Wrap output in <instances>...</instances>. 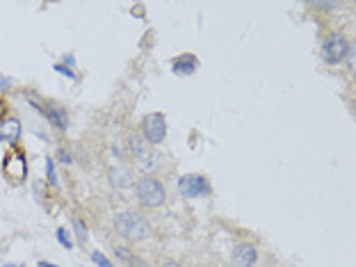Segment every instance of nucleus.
I'll return each mask as SVG.
<instances>
[{"instance_id": "1", "label": "nucleus", "mask_w": 356, "mask_h": 267, "mask_svg": "<svg viewBox=\"0 0 356 267\" xmlns=\"http://www.w3.org/2000/svg\"><path fill=\"white\" fill-rule=\"evenodd\" d=\"M112 226L117 235L126 240L128 244L144 242L146 237H151V221L142 210H121L115 215Z\"/></svg>"}, {"instance_id": "2", "label": "nucleus", "mask_w": 356, "mask_h": 267, "mask_svg": "<svg viewBox=\"0 0 356 267\" xmlns=\"http://www.w3.org/2000/svg\"><path fill=\"white\" fill-rule=\"evenodd\" d=\"M132 188H135V199L139 208H144V210H158L167 201L165 183L158 176H139Z\"/></svg>"}, {"instance_id": "3", "label": "nucleus", "mask_w": 356, "mask_h": 267, "mask_svg": "<svg viewBox=\"0 0 356 267\" xmlns=\"http://www.w3.org/2000/svg\"><path fill=\"white\" fill-rule=\"evenodd\" d=\"M350 48H352V43L347 39L345 32H329L322 41V59L329 66L343 64L347 53H350Z\"/></svg>"}, {"instance_id": "4", "label": "nucleus", "mask_w": 356, "mask_h": 267, "mask_svg": "<svg viewBox=\"0 0 356 267\" xmlns=\"http://www.w3.org/2000/svg\"><path fill=\"white\" fill-rule=\"evenodd\" d=\"M139 128H142L139 135L146 139V144L158 146L165 142V137H167V119L160 112H151L142 119V126H139Z\"/></svg>"}, {"instance_id": "5", "label": "nucleus", "mask_w": 356, "mask_h": 267, "mask_svg": "<svg viewBox=\"0 0 356 267\" xmlns=\"http://www.w3.org/2000/svg\"><path fill=\"white\" fill-rule=\"evenodd\" d=\"M178 192L183 199H199L212 195V185L204 174H185L178 181Z\"/></svg>"}, {"instance_id": "6", "label": "nucleus", "mask_w": 356, "mask_h": 267, "mask_svg": "<svg viewBox=\"0 0 356 267\" xmlns=\"http://www.w3.org/2000/svg\"><path fill=\"white\" fill-rule=\"evenodd\" d=\"M132 162H135V169L142 176H155L162 167V155L155 151V146H148L144 153L132 158Z\"/></svg>"}, {"instance_id": "7", "label": "nucleus", "mask_w": 356, "mask_h": 267, "mask_svg": "<svg viewBox=\"0 0 356 267\" xmlns=\"http://www.w3.org/2000/svg\"><path fill=\"white\" fill-rule=\"evenodd\" d=\"M108 181L117 190H128L135 185V174H132V169L128 165H123V162L117 160L115 165L108 167Z\"/></svg>"}, {"instance_id": "8", "label": "nucleus", "mask_w": 356, "mask_h": 267, "mask_svg": "<svg viewBox=\"0 0 356 267\" xmlns=\"http://www.w3.org/2000/svg\"><path fill=\"white\" fill-rule=\"evenodd\" d=\"M231 261H233L235 267H256V263H258V247H256L254 242H249V240L237 242L235 247H233Z\"/></svg>"}, {"instance_id": "9", "label": "nucleus", "mask_w": 356, "mask_h": 267, "mask_svg": "<svg viewBox=\"0 0 356 267\" xmlns=\"http://www.w3.org/2000/svg\"><path fill=\"white\" fill-rule=\"evenodd\" d=\"M41 115H46V119L55 126L57 130H66L69 128V112L57 106V103H43V106H34Z\"/></svg>"}, {"instance_id": "10", "label": "nucleus", "mask_w": 356, "mask_h": 267, "mask_svg": "<svg viewBox=\"0 0 356 267\" xmlns=\"http://www.w3.org/2000/svg\"><path fill=\"white\" fill-rule=\"evenodd\" d=\"M197 66H199V59L190 53L178 55L172 59V71L176 73V76H192V73L197 71Z\"/></svg>"}, {"instance_id": "11", "label": "nucleus", "mask_w": 356, "mask_h": 267, "mask_svg": "<svg viewBox=\"0 0 356 267\" xmlns=\"http://www.w3.org/2000/svg\"><path fill=\"white\" fill-rule=\"evenodd\" d=\"M71 226H73V231H76V240H78L80 244H87V240H89V231H87L85 221L78 219V217H73V219H71Z\"/></svg>"}, {"instance_id": "12", "label": "nucleus", "mask_w": 356, "mask_h": 267, "mask_svg": "<svg viewBox=\"0 0 356 267\" xmlns=\"http://www.w3.org/2000/svg\"><path fill=\"white\" fill-rule=\"evenodd\" d=\"M115 256H117V261H121L126 265V263L130 261L132 251H130V247H126V244H117V247H115Z\"/></svg>"}, {"instance_id": "13", "label": "nucleus", "mask_w": 356, "mask_h": 267, "mask_svg": "<svg viewBox=\"0 0 356 267\" xmlns=\"http://www.w3.org/2000/svg\"><path fill=\"white\" fill-rule=\"evenodd\" d=\"M92 261H94V265H99V267H115L112 261H110L106 254H101V251H92Z\"/></svg>"}, {"instance_id": "14", "label": "nucleus", "mask_w": 356, "mask_h": 267, "mask_svg": "<svg viewBox=\"0 0 356 267\" xmlns=\"http://www.w3.org/2000/svg\"><path fill=\"white\" fill-rule=\"evenodd\" d=\"M57 242L62 244L64 249H73V242H71L69 231H66V228H57Z\"/></svg>"}, {"instance_id": "15", "label": "nucleus", "mask_w": 356, "mask_h": 267, "mask_svg": "<svg viewBox=\"0 0 356 267\" xmlns=\"http://www.w3.org/2000/svg\"><path fill=\"white\" fill-rule=\"evenodd\" d=\"M46 176H48V183L53 185V188H57V174H55V162L53 160H46Z\"/></svg>"}, {"instance_id": "16", "label": "nucleus", "mask_w": 356, "mask_h": 267, "mask_svg": "<svg viewBox=\"0 0 356 267\" xmlns=\"http://www.w3.org/2000/svg\"><path fill=\"white\" fill-rule=\"evenodd\" d=\"M126 267H151V265H148V263L144 261V258H139V256L132 254V256H130V261L126 263Z\"/></svg>"}, {"instance_id": "17", "label": "nucleus", "mask_w": 356, "mask_h": 267, "mask_svg": "<svg viewBox=\"0 0 356 267\" xmlns=\"http://www.w3.org/2000/svg\"><path fill=\"white\" fill-rule=\"evenodd\" d=\"M310 7H315V10H336L338 3L336 0H331V3H322V0H317V3H310Z\"/></svg>"}, {"instance_id": "18", "label": "nucleus", "mask_w": 356, "mask_h": 267, "mask_svg": "<svg viewBox=\"0 0 356 267\" xmlns=\"http://www.w3.org/2000/svg\"><path fill=\"white\" fill-rule=\"evenodd\" d=\"M345 62H347V69H350V71H354V69H356V48H354V46L350 48V53H347Z\"/></svg>"}, {"instance_id": "19", "label": "nucleus", "mask_w": 356, "mask_h": 267, "mask_svg": "<svg viewBox=\"0 0 356 267\" xmlns=\"http://www.w3.org/2000/svg\"><path fill=\"white\" fill-rule=\"evenodd\" d=\"M57 160L64 162V165H71V155H69V151H66V148H59V151H57Z\"/></svg>"}, {"instance_id": "20", "label": "nucleus", "mask_w": 356, "mask_h": 267, "mask_svg": "<svg viewBox=\"0 0 356 267\" xmlns=\"http://www.w3.org/2000/svg\"><path fill=\"white\" fill-rule=\"evenodd\" d=\"M55 71H59V73H64V76H66V78L76 80V73H73L71 69H66V66H62V64H55Z\"/></svg>"}, {"instance_id": "21", "label": "nucleus", "mask_w": 356, "mask_h": 267, "mask_svg": "<svg viewBox=\"0 0 356 267\" xmlns=\"http://www.w3.org/2000/svg\"><path fill=\"white\" fill-rule=\"evenodd\" d=\"M12 85V80L10 78H5V76H0V92H5L7 87Z\"/></svg>"}, {"instance_id": "22", "label": "nucleus", "mask_w": 356, "mask_h": 267, "mask_svg": "<svg viewBox=\"0 0 356 267\" xmlns=\"http://www.w3.org/2000/svg\"><path fill=\"white\" fill-rule=\"evenodd\" d=\"M158 267H183V265L178 263V261H169V258H167V261H162Z\"/></svg>"}, {"instance_id": "23", "label": "nucleus", "mask_w": 356, "mask_h": 267, "mask_svg": "<svg viewBox=\"0 0 356 267\" xmlns=\"http://www.w3.org/2000/svg\"><path fill=\"white\" fill-rule=\"evenodd\" d=\"M37 267H57V265H53V263H39Z\"/></svg>"}]
</instances>
